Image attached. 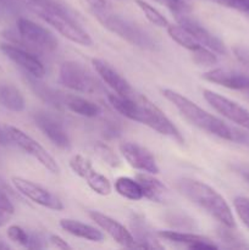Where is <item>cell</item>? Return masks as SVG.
<instances>
[{"label": "cell", "instance_id": "6da1fadb", "mask_svg": "<svg viewBox=\"0 0 249 250\" xmlns=\"http://www.w3.org/2000/svg\"><path fill=\"white\" fill-rule=\"evenodd\" d=\"M163 95L181 112L183 117L195 127L205 131L207 133L216 136L225 141L236 142V143H246L249 137L244 132L229 126L219 117L209 114L204 109L193 103L185 95L180 94L172 89H164Z\"/></svg>", "mask_w": 249, "mask_h": 250}, {"label": "cell", "instance_id": "7a4b0ae2", "mask_svg": "<svg viewBox=\"0 0 249 250\" xmlns=\"http://www.w3.org/2000/svg\"><path fill=\"white\" fill-rule=\"evenodd\" d=\"M176 187L181 194L205 210L222 226L231 227V229L236 227V221L231 208L228 207L224 197L214 188L208 186L207 183L188 177L178 180Z\"/></svg>", "mask_w": 249, "mask_h": 250}, {"label": "cell", "instance_id": "3957f363", "mask_svg": "<svg viewBox=\"0 0 249 250\" xmlns=\"http://www.w3.org/2000/svg\"><path fill=\"white\" fill-rule=\"evenodd\" d=\"M92 12L104 28L119 36L120 38L124 39L132 45H136L144 50H156L158 49V43L150 36V33H148L145 29H143L134 22L124 19L119 15L112 14L109 11V9Z\"/></svg>", "mask_w": 249, "mask_h": 250}, {"label": "cell", "instance_id": "277c9868", "mask_svg": "<svg viewBox=\"0 0 249 250\" xmlns=\"http://www.w3.org/2000/svg\"><path fill=\"white\" fill-rule=\"evenodd\" d=\"M132 121L139 122L142 125L150 127L163 136H167L180 144L185 143L182 134L177 129V127L170 121L167 116L156 106L154 103L143 95L136 97V109Z\"/></svg>", "mask_w": 249, "mask_h": 250}, {"label": "cell", "instance_id": "5b68a950", "mask_svg": "<svg viewBox=\"0 0 249 250\" xmlns=\"http://www.w3.org/2000/svg\"><path fill=\"white\" fill-rule=\"evenodd\" d=\"M59 83L65 88L84 94H93L100 89V84L92 73L76 61H65L59 70Z\"/></svg>", "mask_w": 249, "mask_h": 250}, {"label": "cell", "instance_id": "8992f818", "mask_svg": "<svg viewBox=\"0 0 249 250\" xmlns=\"http://www.w3.org/2000/svg\"><path fill=\"white\" fill-rule=\"evenodd\" d=\"M5 132H6L10 142L16 144L20 149H22L28 155L33 156L49 172L54 173V175H58L60 172V167H59L55 159L36 139H33L28 134L24 133L23 131H21V129L14 126H6L5 127Z\"/></svg>", "mask_w": 249, "mask_h": 250}, {"label": "cell", "instance_id": "52a82bcc", "mask_svg": "<svg viewBox=\"0 0 249 250\" xmlns=\"http://www.w3.org/2000/svg\"><path fill=\"white\" fill-rule=\"evenodd\" d=\"M33 10L41 19H43L46 23L50 24L53 28H55L61 36L65 37L68 41L83 46H90L93 44V41L89 34L83 31L76 23V20L70 19L67 16H63V15L56 14V12L48 11V10L44 9H37V7H34Z\"/></svg>", "mask_w": 249, "mask_h": 250}, {"label": "cell", "instance_id": "ba28073f", "mask_svg": "<svg viewBox=\"0 0 249 250\" xmlns=\"http://www.w3.org/2000/svg\"><path fill=\"white\" fill-rule=\"evenodd\" d=\"M16 26L17 32L28 46H34L38 50L48 51V53L58 49L59 42L56 37L41 24L24 17H20Z\"/></svg>", "mask_w": 249, "mask_h": 250}, {"label": "cell", "instance_id": "9c48e42d", "mask_svg": "<svg viewBox=\"0 0 249 250\" xmlns=\"http://www.w3.org/2000/svg\"><path fill=\"white\" fill-rule=\"evenodd\" d=\"M203 95H204V99L210 104V106L216 110L219 114H221L222 116L226 117L233 124L249 131V111L246 107L209 89H204Z\"/></svg>", "mask_w": 249, "mask_h": 250}, {"label": "cell", "instance_id": "30bf717a", "mask_svg": "<svg viewBox=\"0 0 249 250\" xmlns=\"http://www.w3.org/2000/svg\"><path fill=\"white\" fill-rule=\"evenodd\" d=\"M70 167L77 176H80L88 185V187L99 195H109L111 193L110 181L93 167L92 163L84 156L73 155L70 160Z\"/></svg>", "mask_w": 249, "mask_h": 250}, {"label": "cell", "instance_id": "8fae6325", "mask_svg": "<svg viewBox=\"0 0 249 250\" xmlns=\"http://www.w3.org/2000/svg\"><path fill=\"white\" fill-rule=\"evenodd\" d=\"M11 182L14 185L15 189L20 194L26 197L27 199L32 200V202L37 203L38 205L48 208L50 210H56V211H60V210L63 209V204L60 198L56 197L54 193L45 189L42 186L26 180V178L16 177V176L12 177Z\"/></svg>", "mask_w": 249, "mask_h": 250}, {"label": "cell", "instance_id": "7c38bea8", "mask_svg": "<svg viewBox=\"0 0 249 250\" xmlns=\"http://www.w3.org/2000/svg\"><path fill=\"white\" fill-rule=\"evenodd\" d=\"M120 153L128 163L129 166L143 172L156 175L159 173V166L153 154L144 146L132 142H124L120 144Z\"/></svg>", "mask_w": 249, "mask_h": 250}, {"label": "cell", "instance_id": "4fadbf2b", "mask_svg": "<svg viewBox=\"0 0 249 250\" xmlns=\"http://www.w3.org/2000/svg\"><path fill=\"white\" fill-rule=\"evenodd\" d=\"M0 50L16 65H19L24 73L33 76L36 78H43L45 75V68L42 61L34 54L27 49L17 46L15 44H1Z\"/></svg>", "mask_w": 249, "mask_h": 250}, {"label": "cell", "instance_id": "5bb4252c", "mask_svg": "<svg viewBox=\"0 0 249 250\" xmlns=\"http://www.w3.org/2000/svg\"><path fill=\"white\" fill-rule=\"evenodd\" d=\"M36 126L48 137L54 146L60 149H68L71 146L70 137L63 128L62 124L53 115L38 111L33 115Z\"/></svg>", "mask_w": 249, "mask_h": 250}, {"label": "cell", "instance_id": "9a60e30c", "mask_svg": "<svg viewBox=\"0 0 249 250\" xmlns=\"http://www.w3.org/2000/svg\"><path fill=\"white\" fill-rule=\"evenodd\" d=\"M176 19H177L178 23L181 26L185 27L194 37L198 43L209 48L214 53L221 54V55H225L227 53L225 44L216 36H214L211 32H209L205 27H203L199 22L188 16V14L178 15V16H176Z\"/></svg>", "mask_w": 249, "mask_h": 250}, {"label": "cell", "instance_id": "2e32d148", "mask_svg": "<svg viewBox=\"0 0 249 250\" xmlns=\"http://www.w3.org/2000/svg\"><path fill=\"white\" fill-rule=\"evenodd\" d=\"M92 65L103 82L106 83L117 95L124 98L133 97L134 92L131 84L111 65L100 59H93Z\"/></svg>", "mask_w": 249, "mask_h": 250}, {"label": "cell", "instance_id": "e0dca14e", "mask_svg": "<svg viewBox=\"0 0 249 250\" xmlns=\"http://www.w3.org/2000/svg\"><path fill=\"white\" fill-rule=\"evenodd\" d=\"M89 216L117 244H120L121 247H124V248H134L136 241H134L131 232L126 227L122 226L120 222H117L116 220L111 219L110 216L99 211H89Z\"/></svg>", "mask_w": 249, "mask_h": 250}, {"label": "cell", "instance_id": "ac0fdd59", "mask_svg": "<svg viewBox=\"0 0 249 250\" xmlns=\"http://www.w3.org/2000/svg\"><path fill=\"white\" fill-rule=\"evenodd\" d=\"M203 78L208 82L222 85L228 89L239 90L246 94L249 90V76L238 71L226 70V68H214L203 75Z\"/></svg>", "mask_w": 249, "mask_h": 250}, {"label": "cell", "instance_id": "d6986e66", "mask_svg": "<svg viewBox=\"0 0 249 250\" xmlns=\"http://www.w3.org/2000/svg\"><path fill=\"white\" fill-rule=\"evenodd\" d=\"M158 236L160 238L166 239L173 243L186 244L190 249H216L217 246L212 243L209 238L204 236L194 233H185V232L176 231H160L158 232Z\"/></svg>", "mask_w": 249, "mask_h": 250}, {"label": "cell", "instance_id": "ffe728a7", "mask_svg": "<svg viewBox=\"0 0 249 250\" xmlns=\"http://www.w3.org/2000/svg\"><path fill=\"white\" fill-rule=\"evenodd\" d=\"M136 180L141 185L144 198L155 203H163L167 197V188L161 181L151 176V173L143 172L137 175Z\"/></svg>", "mask_w": 249, "mask_h": 250}, {"label": "cell", "instance_id": "44dd1931", "mask_svg": "<svg viewBox=\"0 0 249 250\" xmlns=\"http://www.w3.org/2000/svg\"><path fill=\"white\" fill-rule=\"evenodd\" d=\"M41 80L42 78H36L33 76H29L28 73H26L27 83L31 87V89L36 93V95H38L44 103H46L50 106L55 107V109L62 107L65 95H61V93L56 92L53 88L48 87L45 83L41 82Z\"/></svg>", "mask_w": 249, "mask_h": 250}, {"label": "cell", "instance_id": "7402d4cb", "mask_svg": "<svg viewBox=\"0 0 249 250\" xmlns=\"http://www.w3.org/2000/svg\"><path fill=\"white\" fill-rule=\"evenodd\" d=\"M132 229L134 232V248L139 249H163V246L158 243V242L154 239L153 234H151L150 229L148 227V225L145 224V220L142 219L141 216H137L134 215L133 219L131 221Z\"/></svg>", "mask_w": 249, "mask_h": 250}, {"label": "cell", "instance_id": "603a6c76", "mask_svg": "<svg viewBox=\"0 0 249 250\" xmlns=\"http://www.w3.org/2000/svg\"><path fill=\"white\" fill-rule=\"evenodd\" d=\"M60 226L67 233L78 237V238L87 239V241L90 242H102L103 238H104V234L102 233V231H99L95 227L89 226V225L83 224V222L76 221V220H61Z\"/></svg>", "mask_w": 249, "mask_h": 250}, {"label": "cell", "instance_id": "cb8c5ba5", "mask_svg": "<svg viewBox=\"0 0 249 250\" xmlns=\"http://www.w3.org/2000/svg\"><path fill=\"white\" fill-rule=\"evenodd\" d=\"M63 106L67 107L70 111L81 115L84 117H97L102 114V109L98 104L84 99L77 95H65L63 99Z\"/></svg>", "mask_w": 249, "mask_h": 250}, {"label": "cell", "instance_id": "d4e9b609", "mask_svg": "<svg viewBox=\"0 0 249 250\" xmlns=\"http://www.w3.org/2000/svg\"><path fill=\"white\" fill-rule=\"evenodd\" d=\"M0 103L2 106L14 112H21L26 107L23 95L15 85L11 84L0 85Z\"/></svg>", "mask_w": 249, "mask_h": 250}, {"label": "cell", "instance_id": "484cf974", "mask_svg": "<svg viewBox=\"0 0 249 250\" xmlns=\"http://www.w3.org/2000/svg\"><path fill=\"white\" fill-rule=\"evenodd\" d=\"M115 190L119 193L121 197L126 198L128 200H141L144 198L143 190L141 185L137 180L129 177H119L115 181Z\"/></svg>", "mask_w": 249, "mask_h": 250}, {"label": "cell", "instance_id": "4316f807", "mask_svg": "<svg viewBox=\"0 0 249 250\" xmlns=\"http://www.w3.org/2000/svg\"><path fill=\"white\" fill-rule=\"evenodd\" d=\"M167 33L171 37V39H173L176 43L180 44L181 46H183V48L189 51L197 45H199V43L195 41L194 37L185 27L181 26V24H178V26H176V24H168Z\"/></svg>", "mask_w": 249, "mask_h": 250}, {"label": "cell", "instance_id": "83f0119b", "mask_svg": "<svg viewBox=\"0 0 249 250\" xmlns=\"http://www.w3.org/2000/svg\"><path fill=\"white\" fill-rule=\"evenodd\" d=\"M136 4L139 9L142 10V12L144 14V16L148 19V21L150 23H153L154 26L160 27V28H167L168 23L167 19L165 16L160 14L155 7H153L151 5H149L148 2H145L144 0H136Z\"/></svg>", "mask_w": 249, "mask_h": 250}, {"label": "cell", "instance_id": "f1b7e54d", "mask_svg": "<svg viewBox=\"0 0 249 250\" xmlns=\"http://www.w3.org/2000/svg\"><path fill=\"white\" fill-rule=\"evenodd\" d=\"M190 53H192L193 61L199 66H212L217 62V56L215 55L214 51L202 44L193 48Z\"/></svg>", "mask_w": 249, "mask_h": 250}, {"label": "cell", "instance_id": "f546056e", "mask_svg": "<svg viewBox=\"0 0 249 250\" xmlns=\"http://www.w3.org/2000/svg\"><path fill=\"white\" fill-rule=\"evenodd\" d=\"M94 151L98 155V158L105 163L106 165L111 166V167H119L121 165V161H120L119 156L114 153L111 148L106 144L102 143V142H98L94 146Z\"/></svg>", "mask_w": 249, "mask_h": 250}, {"label": "cell", "instance_id": "4dcf8cb0", "mask_svg": "<svg viewBox=\"0 0 249 250\" xmlns=\"http://www.w3.org/2000/svg\"><path fill=\"white\" fill-rule=\"evenodd\" d=\"M220 239L226 244L229 248H248V244H246L243 242V239L239 238V236L237 233H234L233 229L231 227H221L217 231Z\"/></svg>", "mask_w": 249, "mask_h": 250}, {"label": "cell", "instance_id": "1f68e13d", "mask_svg": "<svg viewBox=\"0 0 249 250\" xmlns=\"http://www.w3.org/2000/svg\"><path fill=\"white\" fill-rule=\"evenodd\" d=\"M12 198H15L14 190L0 177V208L14 214L15 207L12 203Z\"/></svg>", "mask_w": 249, "mask_h": 250}, {"label": "cell", "instance_id": "d6a6232c", "mask_svg": "<svg viewBox=\"0 0 249 250\" xmlns=\"http://www.w3.org/2000/svg\"><path fill=\"white\" fill-rule=\"evenodd\" d=\"M7 238L10 239L14 243L20 244V246L27 248L29 244V237H31V233L23 229L22 227L16 226V225H12L7 229Z\"/></svg>", "mask_w": 249, "mask_h": 250}, {"label": "cell", "instance_id": "836d02e7", "mask_svg": "<svg viewBox=\"0 0 249 250\" xmlns=\"http://www.w3.org/2000/svg\"><path fill=\"white\" fill-rule=\"evenodd\" d=\"M233 207L237 215L244 225L249 229V198L237 197L233 200Z\"/></svg>", "mask_w": 249, "mask_h": 250}, {"label": "cell", "instance_id": "e575fe53", "mask_svg": "<svg viewBox=\"0 0 249 250\" xmlns=\"http://www.w3.org/2000/svg\"><path fill=\"white\" fill-rule=\"evenodd\" d=\"M154 1L159 2V4L170 9L176 16L189 12V5L185 0H154Z\"/></svg>", "mask_w": 249, "mask_h": 250}, {"label": "cell", "instance_id": "d590c367", "mask_svg": "<svg viewBox=\"0 0 249 250\" xmlns=\"http://www.w3.org/2000/svg\"><path fill=\"white\" fill-rule=\"evenodd\" d=\"M222 5L249 15V0H224Z\"/></svg>", "mask_w": 249, "mask_h": 250}, {"label": "cell", "instance_id": "8d00e7d4", "mask_svg": "<svg viewBox=\"0 0 249 250\" xmlns=\"http://www.w3.org/2000/svg\"><path fill=\"white\" fill-rule=\"evenodd\" d=\"M167 221H171L170 224L175 227H192L193 226V220L187 217L186 215L182 214H176L171 215V217H168Z\"/></svg>", "mask_w": 249, "mask_h": 250}, {"label": "cell", "instance_id": "74e56055", "mask_svg": "<svg viewBox=\"0 0 249 250\" xmlns=\"http://www.w3.org/2000/svg\"><path fill=\"white\" fill-rule=\"evenodd\" d=\"M84 1L89 5L92 11H103V10H107L106 0H84Z\"/></svg>", "mask_w": 249, "mask_h": 250}, {"label": "cell", "instance_id": "f35d334b", "mask_svg": "<svg viewBox=\"0 0 249 250\" xmlns=\"http://www.w3.org/2000/svg\"><path fill=\"white\" fill-rule=\"evenodd\" d=\"M50 242L51 244L58 249H71L70 244H68L66 241H63L60 236H56V234L50 236Z\"/></svg>", "mask_w": 249, "mask_h": 250}, {"label": "cell", "instance_id": "ab89813d", "mask_svg": "<svg viewBox=\"0 0 249 250\" xmlns=\"http://www.w3.org/2000/svg\"><path fill=\"white\" fill-rule=\"evenodd\" d=\"M120 133V129L117 128V126L115 124H109L106 125L104 129V134L106 137H110V138H114V137L119 136Z\"/></svg>", "mask_w": 249, "mask_h": 250}, {"label": "cell", "instance_id": "60d3db41", "mask_svg": "<svg viewBox=\"0 0 249 250\" xmlns=\"http://www.w3.org/2000/svg\"><path fill=\"white\" fill-rule=\"evenodd\" d=\"M12 215L14 214H11V212L6 211V210L0 208V227H4L5 225H7V222L11 220Z\"/></svg>", "mask_w": 249, "mask_h": 250}, {"label": "cell", "instance_id": "b9f144b4", "mask_svg": "<svg viewBox=\"0 0 249 250\" xmlns=\"http://www.w3.org/2000/svg\"><path fill=\"white\" fill-rule=\"evenodd\" d=\"M9 142H10V139H9V137H7L5 129L2 131V129L0 128V146H7V144H9Z\"/></svg>", "mask_w": 249, "mask_h": 250}, {"label": "cell", "instance_id": "7bdbcfd3", "mask_svg": "<svg viewBox=\"0 0 249 250\" xmlns=\"http://www.w3.org/2000/svg\"><path fill=\"white\" fill-rule=\"evenodd\" d=\"M241 173H242V176H243L244 180L247 181V183H248V185H249V166H247V167L242 168Z\"/></svg>", "mask_w": 249, "mask_h": 250}, {"label": "cell", "instance_id": "ee69618b", "mask_svg": "<svg viewBox=\"0 0 249 250\" xmlns=\"http://www.w3.org/2000/svg\"><path fill=\"white\" fill-rule=\"evenodd\" d=\"M2 2H4L5 5H6V6H9V7H12V9H17V2L15 1V0H1Z\"/></svg>", "mask_w": 249, "mask_h": 250}, {"label": "cell", "instance_id": "f6af8a7d", "mask_svg": "<svg viewBox=\"0 0 249 250\" xmlns=\"http://www.w3.org/2000/svg\"><path fill=\"white\" fill-rule=\"evenodd\" d=\"M5 249H10V246L1 238V237H0V250H5Z\"/></svg>", "mask_w": 249, "mask_h": 250}, {"label": "cell", "instance_id": "bcb514c9", "mask_svg": "<svg viewBox=\"0 0 249 250\" xmlns=\"http://www.w3.org/2000/svg\"><path fill=\"white\" fill-rule=\"evenodd\" d=\"M211 1H215V2H217V4L222 5V2H224V0H211Z\"/></svg>", "mask_w": 249, "mask_h": 250}, {"label": "cell", "instance_id": "7dc6e473", "mask_svg": "<svg viewBox=\"0 0 249 250\" xmlns=\"http://www.w3.org/2000/svg\"><path fill=\"white\" fill-rule=\"evenodd\" d=\"M0 70H1V67H0Z\"/></svg>", "mask_w": 249, "mask_h": 250}]
</instances>
